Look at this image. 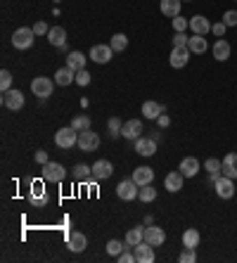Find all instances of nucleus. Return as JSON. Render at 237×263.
Instances as JSON below:
<instances>
[{
    "label": "nucleus",
    "mask_w": 237,
    "mask_h": 263,
    "mask_svg": "<svg viewBox=\"0 0 237 263\" xmlns=\"http://www.w3.org/2000/svg\"><path fill=\"white\" fill-rule=\"evenodd\" d=\"M33 40H36V33L29 26H22V29H17L12 33V45H15V50H29V47H33Z\"/></svg>",
    "instance_id": "obj_1"
},
{
    "label": "nucleus",
    "mask_w": 237,
    "mask_h": 263,
    "mask_svg": "<svg viewBox=\"0 0 237 263\" xmlns=\"http://www.w3.org/2000/svg\"><path fill=\"white\" fill-rule=\"evenodd\" d=\"M76 142H79V131H74L71 126H64L55 133V145L60 149H71Z\"/></svg>",
    "instance_id": "obj_2"
},
{
    "label": "nucleus",
    "mask_w": 237,
    "mask_h": 263,
    "mask_svg": "<svg viewBox=\"0 0 237 263\" xmlns=\"http://www.w3.org/2000/svg\"><path fill=\"white\" fill-rule=\"evenodd\" d=\"M31 90L36 97H40V100H45V97H50V95L55 93V81L47 76H36L31 81Z\"/></svg>",
    "instance_id": "obj_3"
},
{
    "label": "nucleus",
    "mask_w": 237,
    "mask_h": 263,
    "mask_svg": "<svg viewBox=\"0 0 237 263\" xmlns=\"http://www.w3.org/2000/svg\"><path fill=\"white\" fill-rule=\"evenodd\" d=\"M43 180H47V183H62L64 178H67V169H64L60 162H47L43 164Z\"/></svg>",
    "instance_id": "obj_4"
},
{
    "label": "nucleus",
    "mask_w": 237,
    "mask_h": 263,
    "mask_svg": "<svg viewBox=\"0 0 237 263\" xmlns=\"http://www.w3.org/2000/svg\"><path fill=\"white\" fill-rule=\"evenodd\" d=\"M76 147L81 152H95V149L100 147V135L93 133V128H88V131H81L79 133V142H76Z\"/></svg>",
    "instance_id": "obj_5"
},
{
    "label": "nucleus",
    "mask_w": 237,
    "mask_h": 263,
    "mask_svg": "<svg viewBox=\"0 0 237 263\" xmlns=\"http://www.w3.org/2000/svg\"><path fill=\"white\" fill-rule=\"evenodd\" d=\"M213 190H216V194L221 197V199H230V197H235L237 194V185L232 183V178H228V176H223L213 183Z\"/></svg>",
    "instance_id": "obj_6"
},
{
    "label": "nucleus",
    "mask_w": 237,
    "mask_h": 263,
    "mask_svg": "<svg viewBox=\"0 0 237 263\" xmlns=\"http://www.w3.org/2000/svg\"><path fill=\"white\" fill-rule=\"evenodd\" d=\"M138 192H140V185L135 183L133 178L131 180H121L116 185V194H118V199H124V201H133L138 199Z\"/></svg>",
    "instance_id": "obj_7"
},
{
    "label": "nucleus",
    "mask_w": 237,
    "mask_h": 263,
    "mask_svg": "<svg viewBox=\"0 0 237 263\" xmlns=\"http://www.w3.org/2000/svg\"><path fill=\"white\" fill-rule=\"evenodd\" d=\"M3 107L12 109V112L22 109L24 107V93H22V90H17V88L5 90V93H3Z\"/></svg>",
    "instance_id": "obj_8"
},
{
    "label": "nucleus",
    "mask_w": 237,
    "mask_h": 263,
    "mask_svg": "<svg viewBox=\"0 0 237 263\" xmlns=\"http://www.w3.org/2000/svg\"><path fill=\"white\" fill-rule=\"evenodd\" d=\"M145 242L147 244H152V247H161L166 242V232H164V228H159V225H147L145 228Z\"/></svg>",
    "instance_id": "obj_9"
},
{
    "label": "nucleus",
    "mask_w": 237,
    "mask_h": 263,
    "mask_svg": "<svg viewBox=\"0 0 237 263\" xmlns=\"http://www.w3.org/2000/svg\"><path fill=\"white\" fill-rule=\"evenodd\" d=\"M135 152L140 156H154L157 154V140L150 138V135H147V138L140 135V138L135 140Z\"/></svg>",
    "instance_id": "obj_10"
},
{
    "label": "nucleus",
    "mask_w": 237,
    "mask_h": 263,
    "mask_svg": "<svg viewBox=\"0 0 237 263\" xmlns=\"http://www.w3.org/2000/svg\"><path fill=\"white\" fill-rule=\"evenodd\" d=\"M142 135V121L140 119H128L126 124H124V128H121V138L126 140H138Z\"/></svg>",
    "instance_id": "obj_11"
},
{
    "label": "nucleus",
    "mask_w": 237,
    "mask_h": 263,
    "mask_svg": "<svg viewBox=\"0 0 237 263\" xmlns=\"http://www.w3.org/2000/svg\"><path fill=\"white\" fill-rule=\"evenodd\" d=\"M111 173H114V164H111L109 159H97V162L93 164L95 180H107V178H111Z\"/></svg>",
    "instance_id": "obj_12"
},
{
    "label": "nucleus",
    "mask_w": 237,
    "mask_h": 263,
    "mask_svg": "<svg viewBox=\"0 0 237 263\" xmlns=\"http://www.w3.org/2000/svg\"><path fill=\"white\" fill-rule=\"evenodd\" d=\"M111 57H114L111 45H93L90 47V60H93L95 64H107Z\"/></svg>",
    "instance_id": "obj_13"
},
{
    "label": "nucleus",
    "mask_w": 237,
    "mask_h": 263,
    "mask_svg": "<svg viewBox=\"0 0 237 263\" xmlns=\"http://www.w3.org/2000/svg\"><path fill=\"white\" fill-rule=\"evenodd\" d=\"M29 199H31L33 206H47V194L43 190V180H33L31 183V194H29Z\"/></svg>",
    "instance_id": "obj_14"
},
{
    "label": "nucleus",
    "mask_w": 237,
    "mask_h": 263,
    "mask_svg": "<svg viewBox=\"0 0 237 263\" xmlns=\"http://www.w3.org/2000/svg\"><path fill=\"white\" fill-rule=\"evenodd\" d=\"M190 47H173L171 50V57H168V62H171V67L173 69H183L185 64L190 62Z\"/></svg>",
    "instance_id": "obj_15"
},
{
    "label": "nucleus",
    "mask_w": 237,
    "mask_h": 263,
    "mask_svg": "<svg viewBox=\"0 0 237 263\" xmlns=\"http://www.w3.org/2000/svg\"><path fill=\"white\" fill-rule=\"evenodd\" d=\"M211 26L213 24L209 22L204 15H195L192 19H190V31L197 33V36H206V33L211 31Z\"/></svg>",
    "instance_id": "obj_16"
},
{
    "label": "nucleus",
    "mask_w": 237,
    "mask_h": 263,
    "mask_svg": "<svg viewBox=\"0 0 237 263\" xmlns=\"http://www.w3.org/2000/svg\"><path fill=\"white\" fill-rule=\"evenodd\" d=\"M211 52H213V60H218V62H228L230 52H232V47H230V43L225 38H218L216 43H213Z\"/></svg>",
    "instance_id": "obj_17"
},
{
    "label": "nucleus",
    "mask_w": 237,
    "mask_h": 263,
    "mask_svg": "<svg viewBox=\"0 0 237 263\" xmlns=\"http://www.w3.org/2000/svg\"><path fill=\"white\" fill-rule=\"evenodd\" d=\"M135 261L138 263H152L154 261V247L152 244H147V242L142 240L140 244H135Z\"/></svg>",
    "instance_id": "obj_18"
},
{
    "label": "nucleus",
    "mask_w": 237,
    "mask_h": 263,
    "mask_svg": "<svg viewBox=\"0 0 237 263\" xmlns=\"http://www.w3.org/2000/svg\"><path fill=\"white\" fill-rule=\"evenodd\" d=\"M131 178L138 183V185H152L154 183V169H150V166H138V169L133 171V176Z\"/></svg>",
    "instance_id": "obj_19"
},
{
    "label": "nucleus",
    "mask_w": 237,
    "mask_h": 263,
    "mask_svg": "<svg viewBox=\"0 0 237 263\" xmlns=\"http://www.w3.org/2000/svg\"><path fill=\"white\" fill-rule=\"evenodd\" d=\"M67 247H69V251H74V254H81V251L88 247V237L83 232H71L69 237H67Z\"/></svg>",
    "instance_id": "obj_20"
},
{
    "label": "nucleus",
    "mask_w": 237,
    "mask_h": 263,
    "mask_svg": "<svg viewBox=\"0 0 237 263\" xmlns=\"http://www.w3.org/2000/svg\"><path fill=\"white\" fill-rule=\"evenodd\" d=\"M178 171H181L185 178H195L199 173V162L195 159V156H185L181 164H178Z\"/></svg>",
    "instance_id": "obj_21"
},
{
    "label": "nucleus",
    "mask_w": 237,
    "mask_h": 263,
    "mask_svg": "<svg viewBox=\"0 0 237 263\" xmlns=\"http://www.w3.org/2000/svg\"><path fill=\"white\" fill-rule=\"evenodd\" d=\"M183 180H185V176H183L181 171H171V173L164 178V187L168 190V192H181Z\"/></svg>",
    "instance_id": "obj_22"
},
{
    "label": "nucleus",
    "mask_w": 237,
    "mask_h": 263,
    "mask_svg": "<svg viewBox=\"0 0 237 263\" xmlns=\"http://www.w3.org/2000/svg\"><path fill=\"white\" fill-rule=\"evenodd\" d=\"M221 173H223V176H228V178H232V180L237 178V152H230V154H225Z\"/></svg>",
    "instance_id": "obj_23"
},
{
    "label": "nucleus",
    "mask_w": 237,
    "mask_h": 263,
    "mask_svg": "<svg viewBox=\"0 0 237 263\" xmlns=\"http://www.w3.org/2000/svg\"><path fill=\"white\" fill-rule=\"evenodd\" d=\"M188 47L192 55H204L209 50V43H206V36H197V33H192V38L188 40Z\"/></svg>",
    "instance_id": "obj_24"
},
{
    "label": "nucleus",
    "mask_w": 237,
    "mask_h": 263,
    "mask_svg": "<svg viewBox=\"0 0 237 263\" xmlns=\"http://www.w3.org/2000/svg\"><path fill=\"white\" fill-rule=\"evenodd\" d=\"M164 112H166V107L164 104H159V102L147 100L145 104H142V116H145V119H154V121H157L159 114H164Z\"/></svg>",
    "instance_id": "obj_25"
},
{
    "label": "nucleus",
    "mask_w": 237,
    "mask_h": 263,
    "mask_svg": "<svg viewBox=\"0 0 237 263\" xmlns=\"http://www.w3.org/2000/svg\"><path fill=\"white\" fill-rule=\"evenodd\" d=\"M86 60H88V57L83 52L74 50V52L67 55V67H69V69H74V71H81V69H86Z\"/></svg>",
    "instance_id": "obj_26"
},
{
    "label": "nucleus",
    "mask_w": 237,
    "mask_h": 263,
    "mask_svg": "<svg viewBox=\"0 0 237 263\" xmlns=\"http://www.w3.org/2000/svg\"><path fill=\"white\" fill-rule=\"evenodd\" d=\"M199 242H202V235H199L197 228H188V230L183 232V247L188 249H197Z\"/></svg>",
    "instance_id": "obj_27"
},
{
    "label": "nucleus",
    "mask_w": 237,
    "mask_h": 263,
    "mask_svg": "<svg viewBox=\"0 0 237 263\" xmlns=\"http://www.w3.org/2000/svg\"><path fill=\"white\" fill-rule=\"evenodd\" d=\"M47 40H50L52 47H62L64 43H67V31H64L62 26H52V29L47 31Z\"/></svg>",
    "instance_id": "obj_28"
},
{
    "label": "nucleus",
    "mask_w": 237,
    "mask_h": 263,
    "mask_svg": "<svg viewBox=\"0 0 237 263\" xmlns=\"http://www.w3.org/2000/svg\"><path fill=\"white\" fill-rule=\"evenodd\" d=\"M145 240V228L142 225H138V228H131V230L126 232V247H135V244H140V242Z\"/></svg>",
    "instance_id": "obj_29"
},
{
    "label": "nucleus",
    "mask_w": 237,
    "mask_h": 263,
    "mask_svg": "<svg viewBox=\"0 0 237 263\" xmlns=\"http://www.w3.org/2000/svg\"><path fill=\"white\" fill-rule=\"evenodd\" d=\"M181 5H183V0H161V12H164L166 17H178L181 15Z\"/></svg>",
    "instance_id": "obj_30"
},
{
    "label": "nucleus",
    "mask_w": 237,
    "mask_h": 263,
    "mask_svg": "<svg viewBox=\"0 0 237 263\" xmlns=\"http://www.w3.org/2000/svg\"><path fill=\"white\" fill-rule=\"evenodd\" d=\"M71 81H76V71L69 69V67H62V69H57V74H55V83H57V85H69Z\"/></svg>",
    "instance_id": "obj_31"
},
{
    "label": "nucleus",
    "mask_w": 237,
    "mask_h": 263,
    "mask_svg": "<svg viewBox=\"0 0 237 263\" xmlns=\"http://www.w3.org/2000/svg\"><path fill=\"white\" fill-rule=\"evenodd\" d=\"M74 178L79 180H93V166H88V164H76L74 166Z\"/></svg>",
    "instance_id": "obj_32"
},
{
    "label": "nucleus",
    "mask_w": 237,
    "mask_h": 263,
    "mask_svg": "<svg viewBox=\"0 0 237 263\" xmlns=\"http://www.w3.org/2000/svg\"><path fill=\"white\" fill-rule=\"evenodd\" d=\"M121 128H124V121H121L118 116H111L109 121H107V131H109V138L111 140L121 138Z\"/></svg>",
    "instance_id": "obj_33"
},
{
    "label": "nucleus",
    "mask_w": 237,
    "mask_h": 263,
    "mask_svg": "<svg viewBox=\"0 0 237 263\" xmlns=\"http://www.w3.org/2000/svg\"><path fill=\"white\" fill-rule=\"evenodd\" d=\"M71 128H74V131H88V128H90V116L88 114H79V116H74V119H71Z\"/></svg>",
    "instance_id": "obj_34"
},
{
    "label": "nucleus",
    "mask_w": 237,
    "mask_h": 263,
    "mask_svg": "<svg viewBox=\"0 0 237 263\" xmlns=\"http://www.w3.org/2000/svg\"><path fill=\"white\" fill-rule=\"evenodd\" d=\"M109 45H111V50H114V52H124V50L128 47V38L124 36V33H114V36H111V40H109Z\"/></svg>",
    "instance_id": "obj_35"
},
{
    "label": "nucleus",
    "mask_w": 237,
    "mask_h": 263,
    "mask_svg": "<svg viewBox=\"0 0 237 263\" xmlns=\"http://www.w3.org/2000/svg\"><path fill=\"white\" fill-rule=\"evenodd\" d=\"M138 199H140L142 204H150V201L157 199V190H154L152 185H142L140 192H138Z\"/></svg>",
    "instance_id": "obj_36"
},
{
    "label": "nucleus",
    "mask_w": 237,
    "mask_h": 263,
    "mask_svg": "<svg viewBox=\"0 0 237 263\" xmlns=\"http://www.w3.org/2000/svg\"><path fill=\"white\" fill-rule=\"evenodd\" d=\"M124 249H126V242H121V240H109L107 242V254L109 256H118Z\"/></svg>",
    "instance_id": "obj_37"
},
{
    "label": "nucleus",
    "mask_w": 237,
    "mask_h": 263,
    "mask_svg": "<svg viewBox=\"0 0 237 263\" xmlns=\"http://www.w3.org/2000/svg\"><path fill=\"white\" fill-rule=\"evenodd\" d=\"M204 169H206V173H221L223 162L221 159H216V156H211V159H206L204 162Z\"/></svg>",
    "instance_id": "obj_38"
},
{
    "label": "nucleus",
    "mask_w": 237,
    "mask_h": 263,
    "mask_svg": "<svg viewBox=\"0 0 237 263\" xmlns=\"http://www.w3.org/2000/svg\"><path fill=\"white\" fill-rule=\"evenodd\" d=\"M185 29H190V19H185L183 15L173 17V31L175 33H185Z\"/></svg>",
    "instance_id": "obj_39"
},
{
    "label": "nucleus",
    "mask_w": 237,
    "mask_h": 263,
    "mask_svg": "<svg viewBox=\"0 0 237 263\" xmlns=\"http://www.w3.org/2000/svg\"><path fill=\"white\" fill-rule=\"evenodd\" d=\"M12 88V74H10L8 69H3L0 71V90L5 93V90H10Z\"/></svg>",
    "instance_id": "obj_40"
},
{
    "label": "nucleus",
    "mask_w": 237,
    "mask_h": 263,
    "mask_svg": "<svg viewBox=\"0 0 237 263\" xmlns=\"http://www.w3.org/2000/svg\"><path fill=\"white\" fill-rule=\"evenodd\" d=\"M178 261H181V263H195V261H197V254H195V249L183 247L181 256H178Z\"/></svg>",
    "instance_id": "obj_41"
},
{
    "label": "nucleus",
    "mask_w": 237,
    "mask_h": 263,
    "mask_svg": "<svg viewBox=\"0 0 237 263\" xmlns=\"http://www.w3.org/2000/svg\"><path fill=\"white\" fill-rule=\"evenodd\" d=\"M223 24H225V26H232V29H237V10H228V12H225V15H223Z\"/></svg>",
    "instance_id": "obj_42"
},
{
    "label": "nucleus",
    "mask_w": 237,
    "mask_h": 263,
    "mask_svg": "<svg viewBox=\"0 0 237 263\" xmlns=\"http://www.w3.org/2000/svg\"><path fill=\"white\" fill-rule=\"evenodd\" d=\"M225 31H228V26H225L223 22H216L211 26V33L216 36V38H223V36H225Z\"/></svg>",
    "instance_id": "obj_43"
},
{
    "label": "nucleus",
    "mask_w": 237,
    "mask_h": 263,
    "mask_svg": "<svg viewBox=\"0 0 237 263\" xmlns=\"http://www.w3.org/2000/svg\"><path fill=\"white\" fill-rule=\"evenodd\" d=\"M116 261H118V263H133V261H135V254H131V251H128V247H126L124 251H121V254L116 256Z\"/></svg>",
    "instance_id": "obj_44"
},
{
    "label": "nucleus",
    "mask_w": 237,
    "mask_h": 263,
    "mask_svg": "<svg viewBox=\"0 0 237 263\" xmlns=\"http://www.w3.org/2000/svg\"><path fill=\"white\" fill-rule=\"evenodd\" d=\"M76 83H79V85H88V83H90V74H88L86 69L76 71Z\"/></svg>",
    "instance_id": "obj_45"
},
{
    "label": "nucleus",
    "mask_w": 237,
    "mask_h": 263,
    "mask_svg": "<svg viewBox=\"0 0 237 263\" xmlns=\"http://www.w3.org/2000/svg\"><path fill=\"white\" fill-rule=\"evenodd\" d=\"M188 36L185 33H175L173 36V47H188Z\"/></svg>",
    "instance_id": "obj_46"
},
{
    "label": "nucleus",
    "mask_w": 237,
    "mask_h": 263,
    "mask_svg": "<svg viewBox=\"0 0 237 263\" xmlns=\"http://www.w3.org/2000/svg\"><path fill=\"white\" fill-rule=\"evenodd\" d=\"M47 31H50V29H47L45 22H36V24H33V33H36V36H47Z\"/></svg>",
    "instance_id": "obj_47"
},
{
    "label": "nucleus",
    "mask_w": 237,
    "mask_h": 263,
    "mask_svg": "<svg viewBox=\"0 0 237 263\" xmlns=\"http://www.w3.org/2000/svg\"><path fill=\"white\" fill-rule=\"evenodd\" d=\"M157 124H159V128H168V126H171V116L166 114H159V119H157Z\"/></svg>",
    "instance_id": "obj_48"
},
{
    "label": "nucleus",
    "mask_w": 237,
    "mask_h": 263,
    "mask_svg": "<svg viewBox=\"0 0 237 263\" xmlns=\"http://www.w3.org/2000/svg\"><path fill=\"white\" fill-rule=\"evenodd\" d=\"M36 162H38L40 166H43V164H47V162H50V159H47V152H43V149H38V152H36Z\"/></svg>",
    "instance_id": "obj_49"
},
{
    "label": "nucleus",
    "mask_w": 237,
    "mask_h": 263,
    "mask_svg": "<svg viewBox=\"0 0 237 263\" xmlns=\"http://www.w3.org/2000/svg\"><path fill=\"white\" fill-rule=\"evenodd\" d=\"M150 133H152L150 138H154V140H157V142H159V140H161V133H159V131H150Z\"/></svg>",
    "instance_id": "obj_50"
},
{
    "label": "nucleus",
    "mask_w": 237,
    "mask_h": 263,
    "mask_svg": "<svg viewBox=\"0 0 237 263\" xmlns=\"http://www.w3.org/2000/svg\"><path fill=\"white\" fill-rule=\"evenodd\" d=\"M185 3H190V0H185Z\"/></svg>",
    "instance_id": "obj_51"
}]
</instances>
